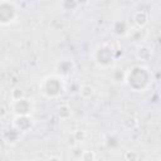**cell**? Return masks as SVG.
Returning <instances> with one entry per match:
<instances>
[{"label": "cell", "mask_w": 161, "mask_h": 161, "mask_svg": "<svg viewBox=\"0 0 161 161\" xmlns=\"http://www.w3.org/2000/svg\"><path fill=\"white\" fill-rule=\"evenodd\" d=\"M93 88L91 87V86H83L82 88H80V94L84 97V98H88V97H91L92 94H93Z\"/></svg>", "instance_id": "1"}]
</instances>
